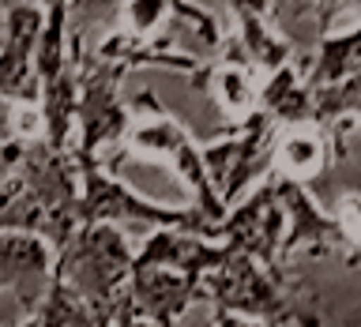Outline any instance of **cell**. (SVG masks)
I'll return each instance as SVG.
<instances>
[{
  "instance_id": "18",
  "label": "cell",
  "mask_w": 361,
  "mask_h": 327,
  "mask_svg": "<svg viewBox=\"0 0 361 327\" xmlns=\"http://www.w3.org/2000/svg\"><path fill=\"white\" fill-rule=\"evenodd\" d=\"M275 162L282 169V177H293V180H301V185H305V180H312L327 166V135L316 132L312 124L279 132Z\"/></svg>"
},
{
  "instance_id": "15",
  "label": "cell",
  "mask_w": 361,
  "mask_h": 327,
  "mask_svg": "<svg viewBox=\"0 0 361 327\" xmlns=\"http://www.w3.org/2000/svg\"><path fill=\"white\" fill-rule=\"evenodd\" d=\"M117 301H94L68 282L49 278V290L42 293L30 320H38V327H113L117 323Z\"/></svg>"
},
{
  "instance_id": "26",
  "label": "cell",
  "mask_w": 361,
  "mask_h": 327,
  "mask_svg": "<svg viewBox=\"0 0 361 327\" xmlns=\"http://www.w3.org/2000/svg\"><path fill=\"white\" fill-rule=\"evenodd\" d=\"M19 4H34V8H45V0H19Z\"/></svg>"
},
{
  "instance_id": "28",
  "label": "cell",
  "mask_w": 361,
  "mask_h": 327,
  "mask_svg": "<svg viewBox=\"0 0 361 327\" xmlns=\"http://www.w3.org/2000/svg\"><path fill=\"white\" fill-rule=\"evenodd\" d=\"M222 4H230V0H222Z\"/></svg>"
},
{
  "instance_id": "17",
  "label": "cell",
  "mask_w": 361,
  "mask_h": 327,
  "mask_svg": "<svg viewBox=\"0 0 361 327\" xmlns=\"http://www.w3.org/2000/svg\"><path fill=\"white\" fill-rule=\"evenodd\" d=\"M357 72H361V23L350 27L346 34H324L309 72H305V83L312 90H324V87L346 83Z\"/></svg>"
},
{
  "instance_id": "11",
  "label": "cell",
  "mask_w": 361,
  "mask_h": 327,
  "mask_svg": "<svg viewBox=\"0 0 361 327\" xmlns=\"http://www.w3.org/2000/svg\"><path fill=\"white\" fill-rule=\"evenodd\" d=\"M56 252L42 237L0 230V290H8L27 312L38 309L42 293L49 290Z\"/></svg>"
},
{
  "instance_id": "4",
  "label": "cell",
  "mask_w": 361,
  "mask_h": 327,
  "mask_svg": "<svg viewBox=\"0 0 361 327\" xmlns=\"http://www.w3.org/2000/svg\"><path fill=\"white\" fill-rule=\"evenodd\" d=\"M135 264V248L128 237L121 233V226L98 222V226H79V233L61 248L53 259V278L75 286L79 293L94 301H117L128 290Z\"/></svg>"
},
{
  "instance_id": "14",
  "label": "cell",
  "mask_w": 361,
  "mask_h": 327,
  "mask_svg": "<svg viewBox=\"0 0 361 327\" xmlns=\"http://www.w3.org/2000/svg\"><path fill=\"white\" fill-rule=\"evenodd\" d=\"M222 259H226V248L203 241V237H196V233L151 230L143 248H135V264L132 267H169V271H180V275L203 278L207 271L219 267Z\"/></svg>"
},
{
  "instance_id": "27",
  "label": "cell",
  "mask_w": 361,
  "mask_h": 327,
  "mask_svg": "<svg viewBox=\"0 0 361 327\" xmlns=\"http://www.w3.org/2000/svg\"><path fill=\"white\" fill-rule=\"evenodd\" d=\"M19 327H38V320H23Z\"/></svg>"
},
{
  "instance_id": "5",
  "label": "cell",
  "mask_w": 361,
  "mask_h": 327,
  "mask_svg": "<svg viewBox=\"0 0 361 327\" xmlns=\"http://www.w3.org/2000/svg\"><path fill=\"white\" fill-rule=\"evenodd\" d=\"M279 124L256 109L252 117L241 121V128H230L219 143L203 147V162L214 192H219L222 207L230 211L241 203L256 185L275 173V147H279Z\"/></svg>"
},
{
  "instance_id": "21",
  "label": "cell",
  "mask_w": 361,
  "mask_h": 327,
  "mask_svg": "<svg viewBox=\"0 0 361 327\" xmlns=\"http://www.w3.org/2000/svg\"><path fill=\"white\" fill-rule=\"evenodd\" d=\"M169 16H173L180 27L196 30V38L207 42V45H211V53H219V49H222L226 34L219 30V23H214V16H211L207 8L192 4V0H173V4H169Z\"/></svg>"
},
{
  "instance_id": "9",
  "label": "cell",
  "mask_w": 361,
  "mask_h": 327,
  "mask_svg": "<svg viewBox=\"0 0 361 327\" xmlns=\"http://www.w3.org/2000/svg\"><path fill=\"white\" fill-rule=\"evenodd\" d=\"M42 23H45V8L16 0L8 23V42L0 49V101H8L16 109L42 101V83H38V72H34V49H38V38H42Z\"/></svg>"
},
{
  "instance_id": "19",
  "label": "cell",
  "mask_w": 361,
  "mask_h": 327,
  "mask_svg": "<svg viewBox=\"0 0 361 327\" xmlns=\"http://www.w3.org/2000/svg\"><path fill=\"white\" fill-rule=\"evenodd\" d=\"M207 94L219 98V106L230 113V117H252L259 109V90L252 83V68L245 64H214L211 72V83H207Z\"/></svg>"
},
{
  "instance_id": "6",
  "label": "cell",
  "mask_w": 361,
  "mask_h": 327,
  "mask_svg": "<svg viewBox=\"0 0 361 327\" xmlns=\"http://www.w3.org/2000/svg\"><path fill=\"white\" fill-rule=\"evenodd\" d=\"M282 282H286V267H264L226 248L222 264L203 275V304L241 320L271 323L282 304Z\"/></svg>"
},
{
  "instance_id": "13",
  "label": "cell",
  "mask_w": 361,
  "mask_h": 327,
  "mask_svg": "<svg viewBox=\"0 0 361 327\" xmlns=\"http://www.w3.org/2000/svg\"><path fill=\"white\" fill-rule=\"evenodd\" d=\"M264 327H361V304L343 309L335 293L316 286L309 278H290L282 282V304Z\"/></svg>"
},
{
  "instance_id": "3",
  "label": "cell",
  "mask_w": 361,
  "mask_h": 327,
  "mask_svg": "<svg viewBox=\"0 0 361 327\" xmlns=\"http://www.w3.org/2000/svg\"><path fill=\"white\" fill-rule=\"evenodd\" d=\"M83 173V192H79V226H98V222H140L151 230H185V233H203L214 226L200 207H166V203H151L140 192H132L124 180H117L98 158L79 162Z\"/></svg>"
},
{
  "instance_id": "20",
  "label": "cell",
  "mask_w": 361,
  "mask_h": 327,
  "mask_svg": "<svg viewBox=\"0 0 361 327\" xmlns=\"http://www.w3.org/2000/svg\"><path fill=\"white\" fill-rule=\"evenodd\" d=\"M128 0H68V45L87 49V34L121 30V11Z\"/></svg>"
},
{
  "instance_id": "7",
  "label": "cell",
  "mask_w": 361,
  "mask_h": 327,
  "mask_svg": "<svg viewBox=\"0 0 361 327\" xmlns=\"http://www.w3.org/2000/svg\"><path fill=\"white\" fill-rule=\"evenodd\" d=\"M200 237L211 245L230 248V252H241L264 267H279L282 237H286V211H282V203L275 196L271 177L264 185H256L241 203H233L226 211V218L207 226Z\"/></svg>"
},
{
  "instance_id": "8",
  "label": "cell",
  "mask_w": 361,
  "mask_h": 327,
  "mask_svg": "<svg viewBox=\"0 0 361 327\" xmlns=\"http://www.w3.org/2000/svg\"><path fill=\"white\" fill-rule=\"evenodd\" d=\"M275 196L286 211V237H282L279 267H290L298 256H324V252H350L357 245V233L346 226V218H331L316 207V199L305 192L301 180L271 173Z\"/></svg>"
},
{
  "instance_id": "23",
  "label": "cell",
  "mask_w": 361,
  "mask_h": 327,
  "mask_svg": "<svg viewBox=\"0 0 361 327\" xmlns=\"http://www.w3.org/2000/svg\"><path fill=\"white\" fill-rule=\"evenodd\" d=\"M346 8H361V0H312V16H316V38L331 34L335 19L343 16Z\"/></svg>"
},
{
  "instance_id": "10",
  "label": "cell",
  "mask_w": 361,
  "mask_h": 327,
  "mask_svg": "<svg viewBox=\"0 0 361 327\" xmlns=\"http://www.w3.org/2000/svg\"><path fill=\"white\" fill-rule=\"evenodd\" d=\"M132 309L158 327H173L192 304H203V278L169 267H132L128 278Z\"/></svg>"
},
{
  "instance_id": "22",
  "label": "cell",
  "mask_w": 361,
  "mask_h": 327,
  "mask_svg": "<svg viewBox=\"0 0 361 327\" xmlns=\"http://www.w3.org/2000/svg\"><path fill=\"white\" fill-rule=\"evenodd\" d=\"M169 4H173V0H128V8H124L128 30L135 38H147L151 30L162 27V19L169 16Z\"/></svg>"
},
{
  "instance_id": "16",
  "label": "cell",
  "mask_w": 361,
  "mask_h": 327,
  "mask_svg": "<svg viewBox=\"0 0 361 327\" xmlns=\"http://www.w3.org/2000/svg\"><path fill=\"white\" fill-rule=\"evenodd\" d=\"M259 109H264L279 128H305V124H312L316 94H312V87L305 83V75L298 72L293 61L267 75V83L259 87Z\"/></svg>"
},
{
  "instance_id": "2",
  "label": "cell",
  "mask_w": 361,
  "mask_h": 327,
  "mask_svg": "<svg viewBox=\"0 0 361 327\" xmlns=\"http://www.w3.org/2000/svg\"><path fill=\"white\" fill-rule=\"evenodd\" d=\"M68 53L75 56L79 68V106H75V128H79V143L72 147L75 162H90L102 158L106 147H124L132 128L128 106L121 101V79L124 68L113 61H102L90 49L68 45Z\"/></svg>"
},
{
  "instance_id": "12",
  "label": "cell",
  "mask_w": 361,
  "mask_h": 327,
  "mask_svg": "<svg viewBox=\"0 0 361 327\" xmlns=\"http://www.w3.org/2000/svg\"><path fill=\"white\" fill-rule=\"evenodd\" d=\"M233 11L237 23V45H241L245 61L252 68H264V72H279L282 64L293 61L298 45H293L286 34L275 30V16H271V0H230L226 4Z\"/></svg>"
},
{
  "instance_id": "25",
  "label": "cell",
  "mask_w": 361,
  "mask_h": 327,
  "mask_svg": "<svg viewBox=\"0 0 361 327\" xmlns=\"http://www.w3.org/2000/svg\"><path fill=\"white\" fill-rule=\"evenodd\" d=\"M11 8H16V0H0V49H4V42H8V23H11Z\"/></svg>"
},
{
  "instance_id": "24",
  "label": "cell",
  "mask_w": 361,
  "mask_h": 327,
  "mask_svg": "<svg viewBox=\"0 0 361 327\" xmlns=\"http://www.w3.org/2000/svg\"><path fill=\"white\" fill-rule=\"evenodd\" d=\"M214 327H264L259 320H241V316H230V312H214Z\"/></svg>"
},
{
  "instance_id": "1",
  "label": "cell",
  "mask_w": 361,
  "mask_h": 327,
  "mask_svg": "<svg viewBox=\"0 0 361 327\" xmlns=\"http://www.w3.org/2000/svg\"><path fill=\"white\" fill-rule=\"evenodd\" d=\"M135 113H147L143 121H135L128 128V140H124V151H135V154H147V158H162V162L173 169V173L185 180L196 196V207L207 214L211 222H222L226 218V207L214 192L211 177H207V162H203V147L188 135V128L180 124L177 117L154 101L151 90L135 94L132 101Z\"/></svg>"
}]
</instances>
